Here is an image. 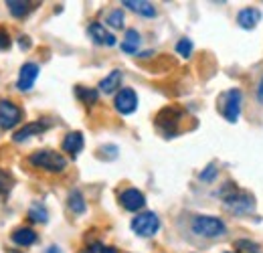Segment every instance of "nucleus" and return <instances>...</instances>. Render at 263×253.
Segmentation results:
<instances>
[{"instance_id":"nucleus-1","label":"nucleus","mask_w":263,"mask_h":253,"mask_svg":"<svg viewBox=\"0 0 263 253\" xmlns=\"http://www.w3.org/2000/svg\"><path fill=\"white\" fill-rule=\"evenodd\" d=\"M31 164L36 166V168L47 170V172H63V170L67 168L65 156H61L59 152L49 150V148L34 152L33 156H31Z\"/></svg>"},{"instance_id":"nucleus-2","label":"nucleus","mask_w":263,"mask_h":253,"mask_svg":"<svg viewBox=\"0 0 263 253\" xmlns=\"http://www.w3.org/2000/svg\"><path fill=\"white\" fill-rule=\"evenodd\" d=\"M193 231L200 235V237H206V239H215V237H221L227 233V227L225 223L221 221L219 217H209V215H198L193 221Z\"/></svg>"},{"instance_id":"nucleus-3","label":"nucleus","mask_w":263,"mask_h":253,"mask_svg":"<svg viewBox=\"0 0 263 253\" xmlns=\"http://www.w3.org/2000/svg\"><path fill=\"white\" fill-rule=\"evenodd\" d=\"M160 229V219L156 213H142V215H136L132 219V231L140 237H152L156 235Z\"/></svg>"},{"instance_id":"nucleus-4","label":"nucleus","mask_w":263,"mask_h":253,"mask_svg":"<svg viewBox=\"0 0 263 253\" xmlns=\"http://www.w3.org/2000/svg\"><path fill=\"white\" fill-rule=\"evenodd\" d=\"M241 99H243V95L237 87H233V89H229L227 94L223 95L221 112H223L227 122H237L239 120V116H241Z\"/></svg>"},{"instance_id":"nucleus-5","label":"nucleus","mask_w":263,"mask_h":253,"mask_svg":"<svg viewBox=\"0 0 263 253\" xmlns=\"http://www.w3.org/2000/svg\"><path fill=\"white\" fill-rule=\"evenodd\" d=\"M21 118H23V110L18 105H14L10 99H0V128L12 130L21 122Z\"/></svg>"},{"instance_id":"nucleus-6","label":"nucleus","mask_w":263,"mask_h":253,"mask_svg":"<svg viewBox=\"0 0 263 253\" xmlns=\"http://www.w3.org/2000/svg\"><path fill=\"white\" fill-rule=\"evenodd\" d=\"M114 105H116V110H118L120 114L128 116L132 112H136V107H138V95H136V92L130 89V87H124V89L118 92L116 99H114Z\"/></svg>"},{"instance_id":"nucleus-7","label":"nucleus","mask_w":263,"mask_h":253,"mask_svg":"<svg viewBox=\"0 0 263 253\" xmlns=\"http://www.w3.org/2000/svg\"><path fill=\"white\" fill-rule=\"evenodd\" d=\"M223 198H225V205L229 207L231 211H235V213H249V211H253V207H255V201H253L251 196L241 194V192H237V190H233L231 194H225Z\"/></svg>"},{"instance_id":"nucleus-8","label":"nucleus","mask_w":263,"mask_h":253,"mask_svg":"<svg viewBox=\"0 0 263 253\" xmlns=\"http://www.w3.org/2000/svg\"><path fill=\"white\" fill-rule=\"evenodd\" d=\"M120 203H122V207H124L126 211L136 213V211H140V209L146 205V198H144V194L138 189H126L120 194Z\"/></svg>"},{"instance_id":"nucleus-9","label":"nucleus","mask_w":263,"mask_h":253,"mask_svg":"<svg viewBox=\"0 0 263 253\" xmlns=\"http://www.w3.org/2000/svg\"><path fill=\"white\" fill-rule=\"evenodd\" d=\"M36 77H39V65L36 63H25L23 67H21L16 87H18L21 92H29V89H33L34 79H36Z\"/></svg>"},{"instance_id":"nucleus-10","label":"nucleus","mask_w":263,"mask_h":253,"mask_svg":"<svg viewBox=\"0 0 263 253\" xmlns=\"http://www.w3.org/2000/svg\"><path fill=\"white\" fill-rule=\"evenodd\" d=\"M63 150L69 156H77L83 150V134L81 132H69L63 140Z\"/></svg>"},{"instance_id":"nucleus-11","label":"nucleus","mask_w":263,"mask_h":253,"mask_svg":"<svg viewBox=\"0 0 263 253\" xmlns=\"http://www.w3.org/2000/svg\"><path fill=\"white\" fill-rule=\"evenodd\" d=\"M89 37L98 43V45H107V47H111V45H116V37L111 34V32H107L103 29V25H99V23H91L89 25Z\"/></svg>"},{"instance_id":"nucleus-12","label":"nucleus","mask_w":263,"mask_h":253,"mask_svg":"<svg viewBox=\"0 0 263 253\" xmlns=\"http://www.w3.org/2000/svg\"><path fill=\"white\" fill-rule=\"evenodd\" d=\"M259 21H261V12H259L257 8H243V10L237 14V23H239L243 29H255Z\"/></svg>"},{"instance_id":"nucleus-13","label":"nucleus","mask_w":263,"mask_h":253,"mask_svg":"<svg viewBox=\"0 0 263 253\" xmlns=\"http://www.w3.org/2000/svg\"><path fill=\"white\" fill-rule=\"evenodd\" d=\"M122 4H124L126 8L134 10V12L142 14V16H148V19L156 16V8H154L152 2H146V0H124Z\"/></svg>"},{"instance_id":"nucleus-14","label":"nucleus","mask_w":263,"mask_h":253,"mask_svg":"<svg viewBox=\"0 0 263 253\" xmlns=\"http://www.w3.org/2000/svg\"><path fill=\"white\" fill-rule=\"evenodd\" d=\"M45 130H47V124H45V122H31V124L21 128V130L12 136V140H14V142H25V140H29L34 134H43Z\"/></svg>"},{"instance_id":"nucleus-15","label":"nucleus","mask_w":263,"mask_h":253,"mask_svg":"<svg viewBox=\"0 0 263 253\" xmlns=\"http://www.w3.org/2000/svg\"><path fill=\"white\" fill-rule=\"evenodd\" d=\"M122 71L120 69H114L105 79H101V83H99V89L103 92V94H114L118 87H120V83H122Z\"/></svg>"},{"instance_id":"nucleus-16","label":"nucleus","mask_w":263,"mask_h":253,"mask_svg":"<svg viewBox=\"0 0 263 253\" xmlns=\"http://www.w3.org/2000/svg\"><path fill=\"white\" fill-rule=\"evenodd\" d=\"M12 241L16 245H21V247H29V245H33L34 241H36V233H34L33 229H29V227H21V229H16L12 233Z\"/></svg>"},{"instance_id":"nucleus-17","label":"nucleus","mask_w":263,"mask_h":253,"mask_svg":"<svg viewBox=\"0 0 263 253\" xmlns=\"http://www.w3.org/2000/svg\"><path fill=\"white\" fill-rule=\"evenodd\" d=\"M6 6H8V10H10L16 19L27 16V14L31 12V8H33L31 2H23V0H6Z\"/></svg>"},{"instance_id":"nucleus-18","label":"nucleus","mask_w":263,"mask_h":253,"mask_svg":"<svg viewBox=\"0 0 263 253\" xmlns=\"http://www.w3.org/2000/svg\"><path fill=\"white\" fill-rule=\"evenodd\" d=\"M67 205H69V209H71L75 215H83V213H85V201H83V194H81L79 190H71V192H69Z\"/></svg>"},{"instance_id":"nucleus-19","label":"nucleus","mask_w":263,"mask_h":253,"mask_svg":"<svg viewBox=\"0 0 263 253\" xmlns=\"http://www.w3.org/2000/svg\"><path fill=\"white\" fill-rule=\"evenodd\" d=\"M138 47H140V32L130 29V31L126 32V37H124V43H122V51L124 53H130L134 55L136 51H138Z\"/></svg>"},{"instance_id":"nucleus-20","label":"nucleus","mask_w":263,"mask_h":253,"mask_svg":"<svg viewBox=\"0 0 263 253\" xmlns=\"http://www.w3.org/2000/svg\"><path fill=\"white\" fill-rule=\"evenodd\" d=\"M29 219L34 223H47L49 219V213H47V209L43 207V205H39V203H34L33 207L29 209Z\"/></svg>"},{"instance_id":"nucleus-21","label":"nucleus","mask_w":263,"mask_h":253,"mask_svg":"<svg viewBox=\"0 0 263 253\" xmlns=\"http://www.w3.org/2000/svg\"><path fill=\"white\" fill-rule=\"evenodd\" d=\"M107 25L114 27V29H122V27H124V12H122L120 8L111 10V12L107 14Z\"/></svg>"},{"instance_id":"nucleus-22","label":"nucleus","mask_w":263,"mask_h":253,"mask_svg":"<svg viewBox=\"0 0 263 253\" xmlns=\"http://www.w3.org/2000/svg\"><path fill=\"white\" fill-rule=\"evenodd\" d=\"M75 94L81 97V101H85V103H93V101H98V92H93V89H85V87H77L75 89Z\"/></svg>"},{"instance_id":"nucleus-23","label":"nucleus","mask_w":263,"mask_h":253,"mask_svg":"<svg viewBox=\"0 0 263 253\" xmlns=\"http://www.w3.org/2000/svg\"><path fill=\"white\" fill-rule=\"evenodd\" d=\"M176 53H180L182 57H189V55L193 53V43H191L189 39H180V41L176 43Z\"/></svg>"},{"instance_id":"nucleus-24","label":"nucleus","mask_w":263,"mask_h":253,"mask_svg":"<svg viewBox=\"0 0 263 253\" xmlns=\"http://www.w3.org/2000/svg\"><path fill=\"white\" fill-rule=\"evenodd\" d=\"M10 187H12V178H10V174L4 172V170L0 168V192L10 190Z\"/></svg>"},{"instance_id":"nucleus-25","label":"nucleus","mask_w":263,"mask_h":253,"mask_svg":"<svg viewBox=\"0 0 263 253\" xmlns=\"http://www.w3.org/2000/svg\"><path fill=\"white\" fill-rule=\"evenodd\" d=\"M215 176H217V166H213V164H211V166H209L206 170H202V172H200V178H202L204 183H209V180H213Z\"/></svg>"},{"instance_id":"nucleus-26","label":"nucleus","mask_w":263,"mask_h":253,"mask_svg":"<svg viewBox=\"0 0 263 253\" xmlns=\"http://www.w3.org/2000/svg\"><path fill=\"white\" fill-rule=\"evenodd\" d=\"M89 253H118L114 247H107V245H101V243H93L89 247Z\"/></svg>"},{"instance_id":"nucleus-27","label":"nucleus","mask_w":263,"mask_h":253,"mask_svg":"<svg viewBox=\"0 0 263 253\" xmlns=\"http://www.w3.org/2000/svg\"><path fill=\"white\" fill-rule=\"evenodd\" d=\"M8 47H10V37L8 32L0 29V49H8Z\"/></svg>"},{"instance_id":"nucleus-28","label":"nucleus","mask_w":263,"mask_h":253,"mask_svg":"<svg viewBox=\"0 0 263 253\" xmlns=\"http://www.w3.org/2000/svg\"><path fill=\"white\" fill-rule=\"evenodd\" d=\"M257 99L263 103V79L259 81V87H257Z\"/></svg>"},{"instance_id":"nucleus-29","label":"nucleus","mask_w":263,"mask_h":253,"mask_svg":"<svg viewBox=\"0 0 263 253\" xmlns=\"http://www.w3.org/2000/svg\"><path fill=\"white\" fill-rule=\"evenodd\" d=\"M47 253H63V251H61V249H59L57 245H51V247L47 249Z\"/></svg>"}]
</instances>
